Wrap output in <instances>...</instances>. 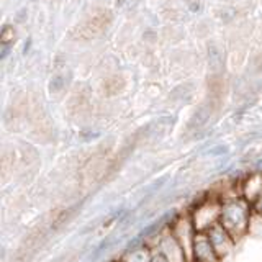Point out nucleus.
<instances>
[{
	"instance_id": "obj_16",
	"label": "nucleus",
	"mask_w": 262,
	"mask_h": 262,
	"mask_svg": "<svg viewBox=\"0 0 262 262\" xmlns=\"http://www.w3.org/2000/svg\"><path fill=\"white\" fill-rule=\"evenodd\" d=\"M62 87H64V79L62 77H54L51 80V84H49V90H51V92H59Z\"/></svg>"
},
{
	"instance_id": "obj_1",
	"label": "nucleus",
	"mask_w": 262,
	"mask_h": 262,
	"mask_svg": "<svg viewBox=\"0 0 262 262\" xmlns=\"http://www.w3.org/2000/svg\"><path fill=\"white\" fill-rule=\"evenodd\" d=\"M251 213H252L251 203H248L244 199L225 202L223 207H221L220 223L229 234L234 237L236 243L248 234V225H249Z\"/></svg>"
},
{
	"instance_id": "obj_15",
	"label": "nucleus",
	"mask_w": 262,
	"mask_h": 262,
	"mask_svg": "<svg viewBox=\"0 0 262 262\" xmlns=\"http://www.w3.org/2000/svg\"><path fill=\"white\" fill-rule=\"evenodd\" d=\"M15 41V30L12 27H5L2 31V43L4 46H7L8 43H13Z\"/></svg>"
},
{
	"instance_id": "obj_6",
	"label": "nucleus",
	"mask_w": 262,
	"mask_h": 262,
	"mask_svg": "<svg viewBox=\"0 0 262 262\" xmlns=\"http://www.w3.org/2000/svg\"><path fill=\"white\" fill-rule=\"evenodd\" d=\"M156 249H159L169 262H188L184 249L180 248L179 243L174 239V236L170 234L169 229L158 236Z\"/></svg>"
},
{
	"instance_id": "obj_5",
	"label": "nucleus",
	"mask_w": 262,
	"mask_h": 262,
	"mask_svg": "<svg viewBox=\"0 0 262 262\" xmlns=\"http://www.w3.org/2000/svg\"><path fill=\"white\" fill-rule=\"evenodd\" d=\"M207 236H208L210 243L213 244V248H215L220 259H225L228 254L233 252L236 241H234V237L221 226V223H216L215 226H211L207 231Z\"/></svg>"
},
{
	"instance_id": "obj_12",
	"label": "nucleus",
	"mask_w": 262,
	"mask_h": 262,
	"mask_svg": "<svg viewBox=\"0 0 262 262\" xmlns=\"http://www.w3.org/2000/svg\"><path fill=\"white\" fill-rule=\"evenodd\" d=\"M248 234H251V236L262 234V215H259L256 211L251 213L249 225H248Z\"/></svg>"
},
{
	"instance_id": "obj_13",
	"label": "nucleus",
	"mask_w": 262,
	"mask_h": 262,
	"mask_svg": "<svg viewBox=\"0 0 262 262\" xmlns=\"http://www.w3.org/2000/svg\"><path fill=\"white\" fill-rule=\"evenodd\" d=\"M210 118V106H202V108L196 110V113L192 117L190 120V126H195V128H200L202 125L208 121Z\"/></svg>"
},
{
	"instance_id": "obj_18",
	"label": "nucleus",
	"mask_w": 262,
	"mask_h": 262,
	"mask_svg": "<svg viewBox=\"0 0 262 262\" xmlns=\"http://www.w3.org/2000/svg\"><path fill=\"white\" fill-rule=\"evenodd\" d=\"M251 207H252V211H256V213H259V215H262V196L254 202Z\"/></svg>"
},
{
	"instance_id": "obj_17",
	"label": "nucleus",
	"mask_w": 262,
	"mask_h": 262,
	"mask_svg": "<svg viewBox=\"0 0 262 262\" xmlns=\"http://www.w3.org/2000/svg\"><path fill=\"white\" fill-rule=\"evenodd\" d=\"M151 262H169L167 259H166V256L159 251V249H152V252H151Z\"/></svg>"
},
{
	"instance_id": "obj_2",
	"label": "nucleus",
	"mask_w": 262,
	"mask_h": 262,
	"mask_svg": "<svg viewBox=\"0 0 262 262\" xmlns=\"http://www.w3.org/2000/svg\"><path fill=\"white\" fill-rule=\"evenodd\" d=\"M221 207H223V203L215 200V199H211V196H208L207 200H203L202 203L196 205L190 213L196 231L207 233L211 226L220 223Z\"/></svg>"
},
{
	"instance_id": "obj_8",
	"label": "nucleus",
	"mask_w": 262,
	"mask_h": 262,
	"mask_svg": "<svg viewBox=\"0 0 262 262\" xmlns=\"http://www.w3.org/2000/svg\"><path fill=\"white\" fill-rule=\"evenodd\" d=\"M243 199L248 203H254L262 196V174H252L241 184Z\"/></svg>"
},
{
	"instance_id": "obj_7",
	"label": "nucleus",
	"mask_w": 262,
	"mask_h": 262,
	"mask_svg": "<svg viewBox=\"0 0 262 262\" xmlns=\"http://www.w3.org/2000/svg\"><path fill=\"white\" fill-rule=\"evenodd\" d=\"M221 259L210 243L207 233H196L192 252V262H220Z\"/></svg>"
},
{
	"instance_id": "obj_11",
	"label": "nucleus",
	"mask_w": 262,
	"mask_h": 262,
	"mask_svg": "<svg viewBox=\"0 0 262 262\" xmlns=\"http://www.w3.org/2000/svg\"><path fill=\"white\" fill-rule=\"evenodd\" d=\"M151 252L152 249H147V248H139L131 251L129 254H126L125 262H151Z\"/></svg>"
},
{
	"instance_id": "obj_14",
	"label": "nucleus",
	"mask_w": 262,
	"mask_h": 262,
	"mask_svg": "<svg viewBox=\"0 0 262 262\" xmlns=\"http://www.w3.org/2000/svg\"><path fill=\"white\" fill-rule=\"evenodd\" d=\"M208 61L211 64V68L215 69L221 64V51L215 46V45H210L208 46Z\"/></svg>"
},
{
	"instance_id": "obj_3",
	"label": "nucleus",
	"mask_w": 262,
	"mask_h": 262,
	"mask_svg": "<svg viewBox=\"0 0 262 262\" xmlns=\"http://www.w3.org/2000/svg\"><path fill=\"white\" fill-rule=\"evenodd\" d=\"M169 231L172 236H174V239L179 243L180 248L184 249L188 262H192L193 243H195V237H196V233L199 231L195 229L190 213L177 216L174 221H172V225L169 226Z\"/></svg>"
},
{
	"instance_id": "obj_9",
	"label": "nucleus",
	"mask_w": 262,
	"mask_h": 262,
	"mask_svg": "<svg viewBox=\"0 0 262 262\" xmlns=\"http://www.w3.org/2000/svg\"><path fill=\"white\" fill-rule=\"evenodd\" d=\"M77 211H79V207H69V208H66V210H62L61 213H57V216H56V220L53 221V226L56 228V229H59V228H62V226H66V225H69L71 221L76 218V215H77Z\"/></svg>"
},
{
	"instance_id": "obj_10",
	"label": "nucleus",
	"mask_w": 262,
	"mask_h": 262,
	"mask_svg": "<svg viewBox=\"0 0 262 262\" xmlns=\"http://www.w3.org/2000/svg\"><path fill=\"white\" fill-rule=\"evenodd\" d=\"M125 89V79L120 76H112L103 82V90L106 95H117Z\"/></svg>"
},
{
	"instance_id": "obj_19",
	"label": "nucleus",
	"mask_w": 262,
	"mask_h": 262,
	"mask_svg": "<svg viewBox=\"0 0 262 262\" xmlns=\"http://www.w3.org/2000/svg\"><path fill=\"white\" fill-rule=\"evenodd\" d=\"M115 262H125V259H123V257H121V259H118V260H115Z\"/></svg>"
},
{
	"instance_id": "obj_4",
	"label": "nucleus",
	"mask_w": 262,
	"mask_h": 262,
	"mask_svg": "<svg viewBox=\"0 0 262 262\" xmlns=\"http://www.w3.org/2000/svg\"><path fill=\"white\" fill-rule=\"evenodd\" d=\"M110 21H112L110 10L100 8V10H95L87 20H84L79 25V28L76 30V35L80 39H92L100 35L102 31H105V28L108 27Z\"/></svg>"
}]
</instances>
